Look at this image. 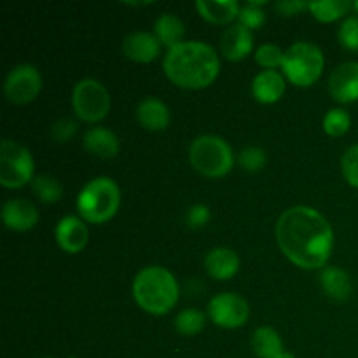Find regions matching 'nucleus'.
Here are the masks:
<instances>
[{
  "mask_svg": "<svg viewBox=\"0 0 358 358\" xmlns=\"http://www.w3.org/2000/svg\"><path fill=\"white\" fill-rule=\"evenodd\" d=\"M276 241L294 264L318 269L331 257L334 233L320 212L310 206H292L276 222Z\"/></svg>",
  "mask_w": 358,
  "mask_h": 358,
  "instance_id": "obj_1",
  "label": "nucleus"
},
{
  "mask_svg": "<svg viewBox=\"0 0 358 358\" xmlns=\"http://www.w3.org/2000/svg\"><path fill=\"white\" fill-rule=\"evenodd\" d=\"M219 56L212 45L189 41L168 49L163 69L168 79L185 90L210 86L219 73Z\"/></svg>",
  "mask_w": 358,
  "mask_h": 358,
  "instance_id": "obj_2",
  "label": "nucleus"
},
{
  "mask_svg": "<svg viewBox=\"0 0 358 358\" xmlns=\"http://www.w3.org/2000/svg\"><path fill=\"white\" fill-rule=\"evenodd\" d=\"M133 296L136 304L147 313L164 315L177 304L178 283L168 269L149 266L135 276Z\"/></svg>",
  "mask_w": 358,
  "mask_h": 358,
  "instance_id": "obj_3",
  "label": "nucleus"
},
{
  "mask_svg": "<svg viewBox=\"0 0 358 358\" xmlns=\"http://www.w3.org/2000/svg\"><path fill=\"white\" fill-rule=\"evenodd\" d=\"M119 187L112 178L98 177L87 182L77 198V210L84 220L93 224L107 222L119 208Z\"/></svg>",
  "mask_w": 358,
  "mask_h": 358,
  "instance_id": "obj_4",
  "label": "nucleus"
},
{
  "mask_svg": "<svg viewBox=\"0 0 358 358\" xmlns=\"http://www.w3.org/2000/svg\"><path fill=\"white\" fill-rule=\"evenodd\" d=\"M189 157L196 171L205 177H224L234 164L229 143L215 135H201L189 147Z\"/></svg>",
  "mask_w": 358,
  "mask_h": 358,
  "instance_id": "obj_5",
  "label": "nucleus"
},
{
  "mask_svg": "<svg viewBox=\"0 0 358 358\" xmlns=\"http://www.w3.org/2000/svg\"><path fill=\"white\" fill-rule=\"evenodd\" d=\"M325 59L318 45L311 42H297L290 45L283 56L282 69L296 86H311L322 76Z\"/></svg>",
  "mask_w": 358,
  "mask_h": 358,
  "instance_id": "obj_6",
  "label": "nucleus"
},
{
  "mask_svg": "<svg viewBox=\"0 0 358 358\" xmlns=\"http://www.w3.org/2000/svg\"><path fill=\"white\" fill-rule=\"evenodd\" d=\"M34 177V157L30 150L14 140L0 143V184L7 189L23 187Z\"/></svg>",
  "mask_w": 358,
  "mask_h": 358,
  "instance_id": "obj_7",
  "label": "nucleus"
},
{
  "mask_svg": "<svg viewBox=\"0 0 358 358\" xmlns=\"http://www.w3.org/2000/svg\"><path fill=\"white\" fill-rule=\"evenodd\" d=\"M72 105L77 117L86 122H96L110 110V96L96 79H83L73 87Z\"/></svg>",
  "mask_w": 358,
  "mask_h": 358,
  "instance_id": "obj_8",
  "label": "nucleus"
},
{
  "mask_svg": "<svg viewBox=\"0 0 358 358\" xmlns=\"http://www.w3.org/2000/svg\"><path fill=\"white\" fill-rule=\"evenodd\" d=\"M42 90V77L41 72L30 63H21L14 66L6 77L3 83V93L10 103L24 105L30 103L37 98Z\"/></svg>",
  "mask_w": 358,
  "mask_h": 358,
  "instance_id": "obj_9",
  "label": "nucleus"
},
{
  "mask_svg": "<svg viewBox=\"0 0 358 358\" xmlns=\"http://www.w3.org/2000/svg\"><path fill=\"white\" fill-rule=\"evenodd\" d=\"M208 315L212 322L224 329H236L247 324L250 317L248 303L234 292L217 294L208 304Z\"/></svg>",
  "mask_w": 358,
  "mask_h": 358,
  "instance_id": "obj_10",
  "label": "nucleus"
},
{
  "mask_svg": "<svg viewBox=\"0 0 358 358\" xmlns=\"http://www.w3.org/2000/svg\"><path fill=\"white\" fill-rule=\"evenodd\" d=\"M329 93L341 103L358 100V62L341 63L332 70L329 77Z\"/></svg>",
  "mask_w": 358,
  "mask_h": 358,
  "instance_id": "obj_11",
  "label": "nucleus"
},
{
  "mask_svg": "<svg viewBox=\"0 0 358 358\" xmlns=\"http://www.w3.org/2000/svg\"><path fill=\"white\" fill-rule=\"evenodd\" d=\"M159 38L149 31H133L122 41V52L126 58L136 63H149L159 56Z\"/></svg>",
  "mask_w": 358,
  "mask_h": 358,
  "instance_id": "obj_12",
  "label": "nucleus"
},
{
  "mask_svg": "<svg viewBox=\"0 0 358 358\" xmlns=\"http://www.w3.org/2000/svg\"><path fill=\"white\" fill-rule=\"evenodd\" d=\"M56 241L69 254H77L87 245V227L73 215L63 217L55 229Z\"/></svg>",
  "mask_w": 358,
  "mask_h": 358,
  "instance_id": "obj_13",
  "label": "nucleus"
},
{
  "mask_svg": "<svg viewBox=\"0 0 358 358\" xmlns=\"http://www.w3.org/2000/svg\"><path fill=\"white\" fill-rule=\"evenodd\" d=\"M205 268L213 280L226 282V280L233 278L240 269V257L231 248L217 247L206 254Z\"/></svg>",
  "mask_w": 358,
  "mask_h": 358,
  "instance_id": "obj_14",
  "label": "nucleus"
},
{
  "mask_svg": "<svg viewBox=\"0 0 358 358\" xmlns=\"http://www.w3.org/2000/svg\"><path fill=\"white\" fill-rule=\"evenodd\" d=\"M2 219L9 229L28 231L38 222V210L27 199H9L2 208Z\"/></svg>",
  "mask_w": 358,
  "mask_h": 358,
  "instance_id": "obj_15",
  "label": "nucleus"
},
{
  "mask_svg": "<svg viewBox=\"0 0 358 358\" xmlns=\"http://www.w3.org/2000/svg\"><path fill=\"white\" fill-rule=\"evenodd\" d=\"M252 45H254V35L252 30H248L243 24L236 23L231 24L226 31H224L222 38H220V49H222V55L227 59H243L245 56H248V52L252 51Z\"/></svg>",
  "mask_w": 358,
  "mask_h": 358,
  "instance_id": "obj_16",
  "label": "nucleus"
},
{
  "mask_svg": "<svg viewBox=\"0 0 358 358\" xmlns=\"http://www.w3.org/2000/svg\"><path fill=\"white\" fill-rule=\"evenodd\" d=\"M136 117L145 129L161 131L170 124V108L159 98L147 96L136 107Z\"/></svg>",
  "mask_w": 358,
  "mask_h": 358,
  "instance_id": "obj_17",
  "label": "nucleus"
},
{
  "mask_svg": "<svg viewBox=\"0 0 358 358\" xmlns=\"http://www.w3.org/2000/svg\"><path fill=\"white\" fill-rule=\"evenodd\" d=\"M83 145L93 156L107 157V159L115 157L119 152V140L115 133L107 128H101V126H94L84 133Z\"/></svg>",
  "mask_w": 358,
  "mask_h": 358,
  "instance_id": "obj_18",
  "label": "nucleus"
},
{
  "mask_svg": "<svg viewBox=\"0 0 358 358\" xmlns=\"http://www.w3.org/2000/svg\"><path fill=\"white\" fill-rule=\"evenodd\" d=\"M285 91V79L276 70H262L252 83V93L261 103H275Z\"/></svg>",
  "mask_w": 358,
  "mask_h": 358,
  "instance_id": "obj_19",
  "label": "nucleus"
},
{
  "mask_svg": "<svg viewBox=\"0 0 358 358\" xmlns=\"http://www.w3.org/2000/svg\"><path fill=\"white\" fill-rule=\"evenodd\" d=\"M196 9L210 23L224 24L238 17L241 7L236 0H198Z\"/></svg>",
  "mask_w": 358,
  "mask_h": 358,
  "instance_id": "obj_20",
  "label": "nucleus"
},
{
  "mask_svg": "<svg viewBox=\"0 0 358 358\" xmlns=\"http://www.w3.org/2000/svg\"><path fill=\"white\" fill-rule=\"evenodd\" d=\"M320 283L324 292L334 301H346L352 296V278L341 268H325L320 275Z\"/></svg>",
  "mask_w": 358,
  "mask_h": 358,
  "instance_id": "obj_21",
  "label": "nucleus"
},
{
  "mask_svg": "<svg viewBox=\"0 0 358 358\" xmlns=\"http://www.w3.org/2000/svg\"><path fill=\"white\" fill-rule=\"evenodd\" d=\"M252 348L259 358H283L287 352L283 350L282 338L271 327H259L252 336Z\"/></svg>",
  "mask_w": 358,
  "mask_h": 358,
  "instance_id": "obj_22",
  "label": "nucleus"
},
{
  "mask_svg": "<svg viewBox=\"0 0 358 358\" xmlns=\"http://www.w3.org/2000/svg\"><path fill=\"white\" fill-rule=\"evenodd\" d=\"M154 35L159 38L161 44H164L168 49H171L175 48V45L182 44L184 23H182L175 14L164 13L156 20V24H154Z\"/></svg>",
  "mask_w": 358,
  "mask_h": 358,
  "instance_id": "obj_23",
  "label": "nucleus"
},
{
  "mask_svg": "<svg viewBox=\"0 0 358 358\" xmlns=\"http://www.w3.org/2000/svg\"><path fill=\"white\" fill-rule=\"evenodd\" d=\"M352 7L353 3L348 2V0H320V2H310L308 9L313 13V16L318 21L331 23V21H336L345 16Z\"/></svg>",
  "mask_w": 358,
  "mask_h": 358,
  "instance_id": "obj_24",
  "label": "nucleus"
},
{
  "mask_svg": "<svg viewBox=\"0 0 358 358\" xmlns=\"http://www.w3.org/2000/svg\"><path fill=\"white\" fill-rule=\"evenodd\" d=\"M34 194L41 199L42 203H56L62 199L63 187L55 177L51 175H38L31 182Z\"/></svg>",
  "mask_w": 358,
  "mask_h": 358,
  "instance_id": "obj_25",
  "label": "nucleus"
},
{
  "mask_svg": "<svg viewBox=\"0 0 358 358\" xmlns=\"http://www.w3.org/2000/svg\"><path fill=\"white\" fill-rule=\"evenodd\" d=\"M205 327V315L198 310H184L175 318V329L182 336H194Z\"/></svg>",
  "mask_w": 358,
  "mask_h": 358,
  "instance_id": "obj_26",
  "label": "nucleus"
},
{
  "mask_svg": "<svg viewBox=\"0 0 358 358\" xmlns=\"http://www.w3.org/2000/svg\"><path fill=\"white\" fill-rule=\"evenodd\" d=\"M352 126V117L345 108H331L324 117V129L331 136H341Z\"/></svg>",
  "mask_w": 358,
  "mask_h": 358,
  "instance_id": "obj_27",
  "label": "nucleus"
},
{
  "mask_svg": "<svg viewBox=\"0 0 358 358\" xmlns=\"http://www.w3.org/2000/svg\"><path fill=\"white\" fill-rule=\"evenodd\" d=\"M283 56H285V52L275 44H262L261 48L255 51V59H257V63L268 70H275L276 66H282Z\"/></svg>",
  "mask_w": 358,
  "mask_h": 358,
  "instance_id": "obj_28",
  "label": "nucleus"
},
{
  "mask_svg": "<svg viewBox=\"0 0 358 358\" xmlns=\"http://www.w3.org/2000/svg\"><path fill=\"white\" fill-rule=\"evenodd\" d=\"M338 37L343 48L348 51H358V16H350L343 21Z\"/></svg>",
  "mask_w": 358,
  "mask_h": 358,
  "instance_id": "obj_29",
  "label": "nucleus"
},
{
  "mask_svg": "<svg viewBox=\"0 0 358 358\" xmlns=\"http://www.w3.org/2000/svg\"><path fill=\"white\" fill-rule=\"evenodd\" d=\"M341 168L346 182L358 189V143L352 145L350 149H346L341 161Z\"/></svg>",
  "mask_w": 358,
  "mask_h": 358,
  "instance_id": "obj_30",
  "label": "nucleus"
},
{
  "mask_svg": "<svg viewBox=\"0 0 358 358\" xmlns=\"http://www.w3.org/2000/svg\"><path fill=\"white\" fill-rule=\"evenodd\" d=\"M238 20H240V24L247 27L248 30H255V28H261L262 24H264L266 14L261 7L255 6V3L248 2L247 6H243L240 9Z\"/></svg>",
  "mask_w": 358,
  "mask_h": 358,
  "instance_id": "obj_31",
  "label": "nucleus"
},
{
  "mask_svg": "<svg viewBox=\"0 0 358 358\" xmlns=\"http://www.w3.org/2000/svg\"><path fill=\"white\" fill-rule=\"evenodd\" d=\"M268 157L261 147H247L240 152V164L247 171H259L266 164Z\"/></svg>",
  "mask_w": 358,
  "mask_h": 358,
  "instance_id": "obj_32",
  "label": "nucleus"
},
{
  "mask_svg": "<svg viewBox=\"0 0 358 358\" xmlns=\"http://www.w3.org/2000/svg\"><path fill=\"white\" fill-rule=\"evenodd\" d=\"M77 128H79V126H77V121H73V119H70V117L58 119V121H56L51 128L52 140L58 143L69 142V140L76 135Z\"/></svg>",
  "mask_w": 358,
  "mask_h": 358,
  "instance_id": "obj_33",
  "label": "nucleus"
},
{
  "mask_svg": "<svg viewBox=\"0 0 358 358\" xmlns=\"http://www.w3.org/2000/svg\"><path fill=\"white\" fill-rule=\"evenodd\" d=\"M208 219H210V208L206 205H201V203L192 205L191 208H189L187 215H185V220H187L189 227H192V229L203 227L206 222H208Z\"/></svg>",
  "mask_w": 358,
  "mask_h": 358,
  "instance_id": "obj_34",
  "label": "nucleus"
},
{
  "mask_svg": "<svg viewBox=\"0 0 358 358\" xmlns=\"http://www.w3.org/2000/svg\"><path fill=\"white\" fill-rule=\"evenodd\" d=\"M310 3L301 2V0H285V2H276L275 9L280 10L283 16H292V14H299L303 9H308Z\"/></svg>",
  "mask_w": 358,
  "mask_h": 358,
  "instance_id": "obj_35",
  "label": "nucleus"
},
{
  "mask_svg": "<svg viewBox=\"0 0 358 358\" xmlns=\"http://www.w3.org/2000/svg\"><path fill=\"white\" fill-rule=\"evenodd\" d=\"M353 9H355V10H357V13H358V2H355V3H353Z\"/></svg>",
  "mask_w": 358,
  "mask_h": 358,
  "instance_id": "obj_36",
  "label": "nucleus"
},
{
  "mask_svg": "<svg viewBox=\"0 0 358 358\" xmlns=\"http://www.w3.org/2000/svg\"><path fill=\"white\" fill-rule=\"evenodd\" d=\"M69 358H76V357H69Z\"/></svg>",
  "mask_w": 358,
  "mask_h": 358,
  "instance_id": "obj_37",
  "label": "nucleus"
},
{
  "mask_svg": "<svg viewBox=\"0 0 358 358\" xmlns=\"http://www.w3.org/2000/svg\"><path fill=\"white\" fill-rule=\"evenodd\" d=\"M44 358H51V357H44Z\"/></svg>",
  "mask_w": 358,
  "mask_h": 358,
  "instance_id": "obj_38",
  "label": "nucleus"
}]
</instances>
